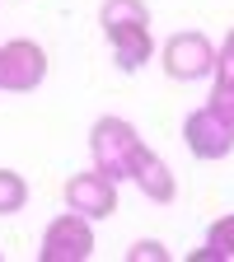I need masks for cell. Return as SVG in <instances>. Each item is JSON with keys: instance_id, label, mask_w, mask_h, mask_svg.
I'll list each match as a JSON object with an SVG mask.
<instances>
[{"instance_id": "obj_1", "label": "cell", "mask_w": 234, "mask_h": 262, "mask_svg": "<svg viewBox=\"0 0 234 262\" xmlns=\"http://www.w3.org/2000/svg\"><path fill=\"white\" fill-rule=\"evenodd\" d=\"M98 28H103L122 75H136L155 56V33H150L145 0H103V5H98Z\"/></svg>"}, {"instance_id": "obj_2", "label": "cell", "mask_w": 234, "mask_h": 262, "mask_svg": "<svg viewBox=\"0 0 234 262\" xmlns=\"http://www.w3.org/2000/svg\"><path fill=\"white\" fill-rule=\"evenodd\" d=\"M141 131L131 126L126 117H98L89 126V155H94V169L108 173L113 183H131V164H136L141 155Z\"/></svg>"}, {"instance_id": "obj_3", "label": "cell", "mask_w": 234, "mask_h": 262, "mask_svg": "<svg viewBox=\"0 0 234 262\" xmlns=\"http://www.w3.org/2000/svg\"><path fill=\"white\" fill-rule=\"evenodd\" d=\"M159 61H164V75L169 80L197 84V80H206L216 71V42L202 28H183V33H174V38L159 47Z\"/></svg>"}, {"instance_id": "obj_4", "label": "cell", "mask_w": 234, "mask_h": 262, "mask_svg": "<svg viewBox=\"0 0 234 262\" xmlns=\"http://www.w3.org/2000/svg\"><path fill=\"white\" fill-rule=\"evenodd\" d=\"M89 253H94V220H84L71 206H66L56 220H47L38 262H84Z\"/></svg>"}, {"instance_id": "obj_5", "label": "cell", "mask_w": 234, "mask_h": 262, "mask_svg": "<svg viewBox=\"0 0 234 262\" xmlns=\"http://www.w3.org/2000/svg\"><path fill=\"white\" fill-rule=\"evenodd\" d=\"M47 80V52L33 38L0 42V89L5 94H33Z\"/></svg>"}, {"instance_id": "obj_6", "label": "cell", "mask_w": 234, "mask_h": 262, "mask_svg": "<svg viewBox=\"0 0 234 262\" xmlns=\"http://www.w3.org/2000/svg\"><path fill=\"white\" fill-rule=\"evenodd\" d=\"M183 145H187L197 159L216 164V159H225V155L234 150V126H229L211 103H202L197 113L183 117Z\"/></svg>"}, {"instance_id": "obj_7", "label": "cell", "mask_w": 234, "mask_h": 262, "mask_svg": "<svg viewBox=\"0 0 234 262\" xmlns=\"http://www.w3.org/2000/svg\"><path fill=\"white\" fill-rule=\"evenodd\" d=\"M66 196V206L80 211L84 220H108L117 211V183L108 173H98V169H84V173H71L61 187Z\"/></svg>"}, {"instance_id": "obj_8", "label": "cell", "mask_w": 234, "mask_h": 262, "mask_svg": "<svg viewBox=\"0 0 234 262\" xmlns=\"http://www.w3.org/2000/svg\"><path fill=\"white\" fill-rule=\"evenodd\" d=\"M131 183H136L150 202H159V206H169L174 196H178V178L169 173V164H164V155H155L150 145H141V155H136V164H131Z\"/></svg>"}, {"instance_id": "obj_9", "label": "cell", "mask_w": 234, "mask_h": 262, "mask_svg": "<svg viewBox=\"0 0 234 262\" xmlns=\"http://www.w3.org/2000/svg\"><path fill=\"white\" fill-rule=\"evenodd\" d=\"M28 206V183L14 169H0V215H19Z\"/></svg>"}, {"instance_id": "obj_10", "label": "cell", "mask_w": 234, "mask_h": 262, "mask_svg": "<svg viewBox=\"0 0 234 262\" xmlns=\"http://www.w3.org/2000/svg\"><path fill=\"white\" fill-rule=\"evenodd\" d=\"M206 244H211L220 257H234V211H229V215H220V220H211Z\"/></svg>"}, {"instance_id": "obj_11", "label": "cell", "mask_w": 234, "mask_h": 262, "mask_svg": "<svg viewBox=\"0 0 234 262\" xmlns=\"http://www.w3.org/2000/svg\"><path fill=\"white\" fill-rule=\"evenodd\" d=\"M211 75H216V84H229L234 89V28L225 33V42L216 47V71Z\"/></svg>"}, {"instance_id": "obj_12", "label": "cell", "mask_w": 234, "mask_h": 262, "mask_svg": "<svg viewBox=\"0 0 234 262\" xmlns=\"http://www.w3.org/2000/svg\"><path fill=\"white\" fill-rule=\"evenodd\" d=\"M126 262H169V248L159 239H141V244L126 248Z\"/></svg>"}, {"instance_id": "obj_13", "label": "cell", "mask_w": 234, "mask_h": 262, "mask_svg": "<svg viewBox=\"0 0 234 262\" xmlns=\"http://www.w3.org/2000/svg\"><path fill=\"white\" fill-rule=\"evenodd\" d=\"M206 103L234 126V89H229V84H211V98H206Z\"/></svg>"}, {"instance_id": "obj_14", "label": "cell", "mask_w": 234, "mask_h": 262, "mask_svg": "<svg viewBox=\"0 0 234 262\" xmlns=\"http://www.w3.org/2000/svg\"><path fill=\"white\" fill-rule=\"evenodd\" d=\"M187 262H225V257H220V253H216V248L206 244V248H197V253H187Z\"/></svg>"}]
</instances>
